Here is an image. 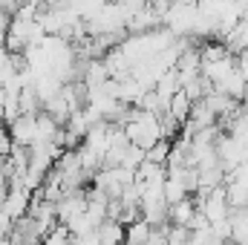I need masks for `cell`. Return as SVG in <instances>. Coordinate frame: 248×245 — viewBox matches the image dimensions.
I'll list each match as a JSON object with an SVG mask.
<instances>
[{
	"label": "cell",
	"mask_w": 248,
	"mask_h": 245,
	"mask_svg": "<svg viewBox=\"0 0 248 245\" xmlns=\"http://www.w3.org/2000/svg\"><path fill=\"white\" fill-rule=\"evenodd\" d=\"M193 214H196L193 196H185V199H179L176 205H170V208H168V225L187 228V225H190V219H193Z\"/></svg>",
	"instance_id": "obj_1"
},
{
	"label": "cell",
	"mask_w": 248,
	"mask_h": 245,
	"mask_svg": "<svg viewBox=\"0 0 248 245\" xmlns=\"http://www.w3.org/2000/svg\"><path fill=\"white\" fill-rule=\"evenodd\" d=\"M190 107H193V104H190V98L179 90V92H173V98H170V104H168V110H165V113L179 124V127H182V124L187 122V116H190Z\"/></svg>",
	"instance_id": "obj_2"
},
{
	"label": "cell",
	"mask_w": 248,
	"mask_h": 245,
	"mask_svg": "<svg viewBox=\"0 0 248 245\" xmlns=\"http://www.w3.org/2000/svg\"><path fill=\"white\" fill-rule=\"evenodd\" d=\"M165 240H168V245H187V228L168 225L165 228Z\"/></svg>",
	"instance_id": "obj_3"
},
{
	"label": "cell",
	"mask_w": 248,
	"mask_h": 245,
	"mask_svg": "<svg viewBox=\"0 0 248 245\" xmlns=\"http://www.w3.org/2000/svg\"><path fill=\"white\" fill-rule=\"evenodd\" d=\"M246 245H248V243H246Z\"/></svg>",
	"instance_id": "obj_4"
}]
</instances>
